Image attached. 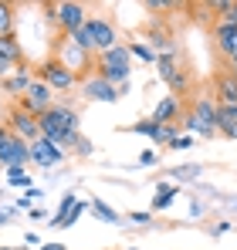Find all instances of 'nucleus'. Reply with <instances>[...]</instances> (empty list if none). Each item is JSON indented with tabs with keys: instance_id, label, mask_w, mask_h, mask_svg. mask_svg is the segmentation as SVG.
Wrapping results in <instances>:
<instances>
[{
	"instance_id": "aec40b11",
	"label": "nucleus",
	"mask_w": 237,
	"mask_h": 250,
	"mask_svg": "<svg viewBox=\"0 0 237 250\" xmlns=\"http://www.w3.org/2000/svg\"><path fill=\"white\" fill-rule=\"evenodd\" d=\"M75 207H78V196H75V193H65L61 203H58V213H51L47 227H54V230H58V227H61V230L71 227V213H75Z\"/></svg>"
},
{
	"instance_id": "412c9836",
	"label": "nucleus",
	"mask_w": 237,
	"mask_h": 250,
	"mask_svg": "<svg viewBox=\"0 0 237 250\" xmlns=\"http://www.w3.org/2000/svg\"><path fill=\"white\" fill-rule=\"evenodd\" d=\"M217 132L224 139H237V105H217Z\"/></svg>"
},
{
	"instance_id": "423d86ee",
	"label": "nucleus",
	"mask_w": 237,
	"mask_h": 250,
	"mask_svg": "<svg viewBox=\"0 0 237 250\" xmlns=\"http://www.w3.org/2000/svg\"><path fill=\"white\" fill-rule=\"evenodd\" d=\"M58 102H54V88L51 84H44L41 78H34V84L27 88V95L24 98H17V108H24L27 115H34V119H41L47 108H54Z\"/></svg>"
},
{
	"instance_id": "f8f14e48",
	"label": "nucleus",
	"mask_w": 237,
	"mask_h": 250,
	"mask_svg": "<svg viewBox=\"0 0 237 250\" xmlns=\"http://www.w3.org/2000/svg\"><path fill=\"white\" fill-rule=\"evenodd\" d=\"M65 156H68V152H65L58 142L44 139V135H41L38 142H31V166H41V169L61 166V163H65Z\"/></svg>"
},
{
	"instance_id": "7ed1b4c3",
	"label": "nucleus",
	"mask_w": 237,
	"mask_h": 250,
	"mask_svg": "<svg viewBox=\"0 0 237 250\" xmlns=\"http://www.w3.org/2000/svg\"><path fill=\"white\" fill-rule=\"evenodd\" d=\"M129 44H116L112 51H105V54H98L95 58V75H102L109 84H129V75H132V64H129Z\"/></svg>"
},
{
	"instance_id": "5701e85b",
	"label": "nucleus",
	"mask_w": 237,
	"mask_h": 250,
	"mask_svg": "<svg viewBox=\"0 0 237 250\" xmlns=\"http://www.w3.org/2000/svg\"><path fill=\"white\" fill-rule=\"evenodd\" d=\"M68 41L75 44V47H81L85 54L98 58V51H95V38H92V27H88V24H85V27H78V31H71V34H68Z\"/></svg>"
},
{
	"instance_id": "393cba45",
	"label": "nucleus",
	"mask_w": 237,
	"mask_h": 250,
	"mask_svg": "<svg viewBox=\"0 0 237 250\" xmlns=\"http://www.w3.org/2000/svg\"><path fill=\"white\" fill-rule=\"evenodd\" d=\"M3 172H7V186H17V189H24V193H27L31 186H34V183H31V176H27V169H24V166L3 169Z\"/></svg>"
},
{
	"instance_id": "37998d69",
	"label": "nucleus",
	"mask_w": 237,
	"mask_h": 250,
	"mask_svg": "<svg viewBox=\"0 0 237 250\" xmlns=\"http://www.w3.org/2000/svg\"><path fill=\"white\" fill-rule=\"evenodd\" d=\"M38 250H68V247H65V244H58V240H54V244H44V247H38Z\"/></svg>"
},
{
	"instance_id": "f704fd0d",
	"label": "nucleus",
	"mask_w": 237,
	"mask_h": 250,
	"mask_svg": "<svg viewBox=\"0 0 237 250\" xmlns=\"http://www.w3.org/2000/svg\"><path fill=\"white\" fill-rule=\"evenodd\" d=\"M220 21H224V24H231V27H237V0H231V3L224 7V14H220Z\"/></svg>"
},
{
	"instance_id": "4468645a",
	"label": "nucleus",
	"mask_w": 237,
	"mask_h": 250,
	"mask_svg": "<svg viewBox=\"0 0 237 250\" xmlns=\"http://www.w3.org/2000/svg\"><path fill=\"white\" fill-rule=\"evenodd\" d=\"M183 98H176V95H166V98H159L156 102V108H153V122L156 125H176L180 119H183Z\"/></svg>"
},
{
	"instance_id": "ea45409f",
	"label": "nucleus",
	"mask_w": 237,
	"mask_h": 250,
	"mask_svg": "<svg viewBox=\"0 0 237 250\" xmlns=\"http://www.w3.org/2000/svg\"><path fill=\"white\" fill-rule=\"evenodd\" d=\"M203 213H207V207H203V203H190V220H200Z\"/></svg>"
},
{
	"instance_id": "f257e3e1",
	"label": "nucleus",
	"mask_w": 237,
	"mask_h": 250,
	"mask_svg": "<svg viewBox=\"0 0 237 250\" xmlns=\"http://www.w3.org/2000/svg\"><path fill=\"white\" fill-rule=\"evenodd\" d=\"M78 122H81L78 112H75L71 105H65V102H58L54 108H47V112L38 119L41 135L51 139V142H58L61 149H75V146H78V139H81Z\"/></svg>"
},
{
	"instance_id": "9b49d317",
	"label": "nucleus",
	"mask_w": 237,
	"mask_h": 250,
	"mask_svg": "<svg viewBox=\"0 0 237 250\" xmlns=\"http://www.w3.org/2000/svg\"><path fill=\"white\" fill-rule=\"evenodd\" d=\"M3 122H7V128H10L17 139H24V142H38V139H41L38 119H34V115H27V112H24V108H17V105L7 112V119H3Z\"/></svg>"
},
{
	"instance_id": "0eeeda50",
	"label": "nucleus",
	"mask_w": 237,
	"mask_h": 250,
	"mask_svg": "<svg viewBox=\"0 0 237 250\" xmlns=\"http://www.w3.org/2000/svg\"><path fill=\"white\" fill-rule=\"evenodd\" d=\"M54 58H58L61 64H68L75 75H78V71H95V58L85 54L81 47H75V44L68 41V34L58 38V44H54Z\"/></svg>"
},
{
	"instance_id": "2eb2a0df",
	"label": "nucleus",
	"mask_w": 237,
	"mask_h": 250,
	"mask_svg": "<svg viewBox=\"0 0 237 250\" xmlns=\"http://www.w3.org/2000/svg\"><path fill=\"white\" fill-rule=\"evenodd\" d=\"M34 78H38V75H34V68H31V64H21V68H14V75H10V78H3V91H7V95H10V98H24V95H27V88H31V84H34Z\"/></svg>"
},
{
	"instance_id": "20e7f679",
	"label": "nucleus",
	"mask_w": 237,
	"mask_h": 250,
	"mask_svg": "<svg viewBox=\"0 0 237 250\" xmlns=\"http://www.w3.org/2000/svg\"><path fill=\"white\" fill-rule=\"evenodd\" d=\"M44 14H47V21L61 31V34H71V31H78L88 24V10H85V3H75V0H58V3H44Z\"/></svg>"
},
{
	"instance_id": "c756f323",
	"label": "nucleus",
	"mask_w": 237,
	"mask_h": 250,
	"mask_svg": "<svg viewBox=\"0 0 237 250\" xmlns=\"http://www.w3.org/2000/svg\"><path fill=\"white\" fill-rule=\"evenodd\" d=\"M125 132H132V135H149V139H156L159 125L153 122V119H142V122H132V125H125Z\"/></svg>"
},
{
	"instance_id": "7c9ffc66",
	"label": "nucleus",
	"mask_w": 237,
	"mask_h": 250,
	"mask_svg": "<svg viewBox=\"0 0 237 250\" xmlns=\"http://www.w3.org/2000/svg\"><path fill=\"white\" fill-rule=\"evenodd\" d=\"M173 139H180V122L176 125H159V132H156L153 142H156V146H169Z\"/></svg>"
},
{
	"instance_id": "a211bd4d",
	"label": "nucleus",
	"mask_w": 237,
	"mask_h": 250,
	"mask_svg": "<svg viewBox=\"0 0 237 250\" xmlns=\"http://www.w3.org/2000/svg\"><path fill=\"white\" fill-rule=\"evenodd\" d=\"M142 41L149 44L156 54H169V51L176 47V41H173V31H169L166 24H153V27L146 31V38H142Z\"/></svg>"
},
{
	"instance_id": "6ab92c4d",
	"label": "nucleus",
	"mask_w": 237,
	"mask_h": 250,
	"mask_svg": "<svg viewBox=\"0 0 237 250\" xmlns=\"http://www.w3.org/2000/svg\"><path fill=\"white\" fill-rule=\"evenodd\" d=\"M0 61H7L10 68H21V64H27V58H24V47L17 41V34H7V38H0Z\"/></svg>"
},
{
	"instance_id": "2f4dec72",
	"label": "nucleus",
	"mask_w": 237,
	"mask_h": 250,
	"mask_svg": "<svg viewBox=\"0 0 237 250\" xmlns=\"http://www.w3.org/2000/svg\"><path fill=\"white\" fill-rule=\"evenodd\" d=\"M129 220H132L136 227H149V223H153V209H132Z\"/></svg>"
},
{
	"instance_id": "e433bc0d",
	"label": "nucleus",
	"mask_w": 237,
	"mask_h": 250,
	"mask_svg": "<svg viewBox=\"0 0 237 250\" xmlns=\"http://www.w3.org/2000/svg\"><path fill=\"white\" fill-rule=\"evenodd\" d=\"M156 163H159V152H153V149L139 152V166H156Z\"/></svg>"
},
{
	"instance_id": "ddd939ff",
	"label": "nucleus",
	"mask_w": 237,
	"mask_h": 250,
	"mask_svg": "<svg viewBox=\"0 0 237 250\" xmlns=\"http://www.w3.org/2000/svg\"><path fill=\"white\" fill-rule=\"evenodd\" d=\"M88 27H92V38H95V51H98V54L112 51L118 44V31H116V24H112L109 17L92 14V17H88Z\"/></svg>"
},
{
	"instance_id": "9d476101",
	"label": "nucleus",
	"mask_w": 237,
	"mask_h": 250,
	"mask_svg": "<svg viewBox=\"0 0 237 250\" xmlns=\"http://www.w3.org/2000/svg\"><path fill=\"white\" fill-rule=\"evenodd\" d=\"M78 91H81V98H85V102H109V105H112V102L122 98V91H118L116 84H109L102 75H95V71H92L88 78H81Z\"/></svg>"
},
{
	"instance_id": "a19ab883",
	"label": "nucleus",
	"mask_w": 237,
	"mask_h": 250,
	"mask_svg": "<svg viewBox=\"0 0 237 250\" xmlns=\"http://www.w3.org/2000/svg\"><path fill=\"white\" fill-rule=\"evenodd\" d=\"M41 196H44V193H41L38 186H31V189H27V193H24V200H27V203H31V200H41Z\"/></svg>"
},
{
	"instance_id": "dca6fc26",
	"label": "nucleus",
	"mask_w": 237,
	"mask_h": 250,
	"mask_svg": "<svg viewBox=\"0 0 237 250\" xmlns=\"http://www.w3.org/2000/svg\"><path fill=\"white\" fill-rule=\"evenodd\" d=\"M210 34H213V41H217V47H220V54H224L227 61H234L237 58V27L217 21V24L210 27Z\"/></svg>"
},
{
	"instance_id": "f3484780",
	"label": "nucleus",
	"mask_w": 237,
	"mask_h": 250,
	"mask_svg": "<svg viewBox=\"0 0 237 250\" xmlns=\"http://www.w3.org/2000/svg\"><path fill=\"white\" fill-rule=\"evenodd\" d=\"M213 98H217V105H237V78L231 71L213 75Z\"/></svg>"
},
{
	"instance_id": "58836bf2",
	"label": "nucleus",
	"mask_w": 237,
	"mask_h": 250,
	"mask_svg": "<svg viewBox=\"0 0 237 250\" xmlns=\"http://www.w3.org/2000/svg\"><path fill=\"white\" fill-rule=\"evenodd\" d=\"M27 216H31V220H51L44 207H31V209H27Z\"/></svg>"
},
{
	"instance_id": "79ce46f5",
	"label": "nucleus",
	"mask_w": 237,
	"mask_h": 250,
	"mask_svg": "<svg viewBox=\"0 0 237 250\" xmlns=\"http://www.w3.org/2000/svg\"><path fill=\"white\" fill-rule=\"evenodd\" d=\"M10 75H14V68H10L7 61H0V82H3V78H10Z\"/></svg>"
},
{
	"instance_id": "cd10ccee",
	"label": "nucleus",
	"mask_w": 237,
	"mask_h": 250,
	"mask_svg": "<svg viewBox=\"0 0 237 250\" xmlns=\"http://www.w3.org/2000/svg\"><path fill=\"white\" fill-rule=\"evenodd\" d=\"M129 54H132V58H139V61H149V64H156V58H159L146 41H132V44H129Z\"/></svg>"
},
{
	"instance_id": "49530a36",
	"label": "nucleus",
	"mask_w": 237,
	"mask_h": 250,
	"mask_svg": "<svg viewBox=\"0 0 237 250\" xmlns=\"http://www.w3.org/2000/svg\"><path fill=\"white\" fill-rule=\"evenodd\" d=\"M125 250H139V247H125Z\"/></svg>"
},
{
	"instance_id": "a18cd8bd",
	"label": "nucleus",
	"mask_w": 237,
	"mask_h": 250,
	"mask_svg": "<svg viewBox=\"0 0 237 250\" xmlns=\"http://www.w3.org/2000/svg\"><path fill=\"white\" fill-rule=\"evenodd\" d=\"M0 250H21V247H0Z\"/></svg>"
},
{
	"instance_id": "72a5a7b5",
	"label": "nucleus",
	"mask_w": 237,
	"mask_h": 250,
	"mask_svg": "<svg viewBox=\"0 0 237 250\" xmlns=\"http://www.w3.org/2000/svg\"><path fill=\"white\" fill-rule=\"evenodd\" d=\"M193 139H197V135H187V132H183V135H180V139H173V142H169L166 149H169V152H180V149H190V146H193Z\"/></svg>"
},
{
	"instance_id": "6e6552de",
	"label": "nucleus",
	"mask_w": 237,
	"mask_h": 250,
	"mask_svg": "<svg viewBox=\"0 0 237 250\" xmlns=\"http://www.w3.org/2000/svg\"><path fill=\"white\" fill-rule=\"evenodd\" d=\"M193 119L203 125V135L200 139H213V135H220L217 132V98H213V91H200L197 98H193Z\"/></svg>"
},
{
	"instance_id": "c03bdc74",
	"label": "nucleus",
	"mask_w": 237,
	"mask_h": 250,
	"mask_svg": "<svg viewBox=\"0 0 237 250\" xmlns=\"http://www.w3.org/2000/svg\"><path fill=\"white\" fill-rule=\"evenodd\" d=\"M227 71H231V75H234V78H237V58H234V61H231V68H227Z\"/></svg>"
},
{
	"instance_id": "b1692460",
	"label": "nucleus",
	"mask_w": 237,
	"mask_h": 250,
	"mask_svg": "<svg viewBox=\"0 0 237 250\" xmlns=\"http://www.w3.org/2000/svg\"><path fill=\"white\" fill-rule=\"evenodd\" d=\"M187 10H193V17H197L200 24H217V10H213V0H207V3H187Z\"/></svg>"
},
{
	"instance_id": "c9c22d12",
	"label": "nucleus",
	"mask_w": 237,
	"mask_h": 250,
	"mask_svg": "<svg viewBox=\"0 0 237 250\" xmlns=\"http://www.w3.org/2000/svg\"><path fill=\"white\" fill-rule=\"evenodd\" d=\"M92 152H95V146H92V139H85V135H81V139H78V146H75V156H85V159H88Z\"/></svg>"
},
{
	"instance_id": "4c0bfd02",
	"label": "nucleus",
	"mask_w": 237,
	"mask_h": 250,
	"mask_svg": "<svg viewBox=\"0 0 237 250\" xmlns=\"http://www.w3.org/2000/svg\"><path fill=\"white\" fill-rule=\"evenodd\" d=\"M24 247L38 250V247H44V244H41V237H38V233H34V230H27V233H24Z\"/></svg>"
},
{
	"instance_id": "c85d7f7f",
	"label": "nucleus",
	"mask_w": 237,
	"mask_h": 250,
	"mask_svg": "<svg viewBox=\"0 0 237 250\" xmlns=\"http://www.w3.org/2000/svg\"><path fill=\"white\" fill-rule=\"evenodd\" d=\"M14 3H0V38H7V34H14Z\"/></svg>"
},
{
	"instance_id": "bb28decb",
	"label": "nucleus",
	"mask_w": 237,
	"mask_h": 250,
	"mask_svg": "<svg viewBox=\"0 0 237 250\" xmlns=\"http://www.w3.org/2000/svg\"><path fill=\"white\" fill-rule=\"evenodd\" d=\"M92 216H98L102 223H112V227H116L118 220H122V216H118L116 209L109 207V203H102V200H92Z\"/></svg>"
},
{
	"instance_id": "473e14b6",
	"label": "nucleus",
	"mask_w": 237,
	"mask_h": 250,
	"mask_svg": "<svg viewBox=\"0 0 237 250\" xmlns=\"http://www.w3.org/2000/svg\"><path fill=\"white\" fill-rule=\"evenodd\" d=\"M231 230H234V223H231V220H217V223H210V227H207V233H210V237H224V233H231Z\"/></svg>"
},
{
	"instance_id": "f03ea898",
	"label": "nucleus",
	"mask_w": 237,
	"mask_h": 250,
	"mask_svg": "<svg viewBox=\"0 0 237 250\" xmlns=\"http://www.w3.org/2000/svg\"><path fill=\"white\" fill-rule=\"evenodd\" d=\"M156 75L163 78V84L169 88V95H176V98H183V95L193 88L190 68L183 64V54H180V47H173L169 54H159V58H156Z\"/></svg>"
},
{
	"instance_id": "4be33fe9",
	"label": "nucleus",
	"mask_w": 237,
	"mask_h": 250,
	"mask_svg": "<svg viewBox=\"0 0 237 250\" xmlns=\"http://www.w3.org/2000/svg\"><path fill=\"white\" fill-rule=\"evenodd\" d=\"M176 193H180V186H173V183H159L156 186V196H153V213H166V209L173 207V200H176Z\"/></svg>"
},
{
	"instance_id": "39448f33",
	"label": "nucleus",
	"mask_w": 237,
	"mask_h": 250,
	"mask_svg": "<svg viewBox=\"0 0 237 250\" xmlns=\"http://www.w3.org/2000/svg\"><path fill=\"white\" fill-rule=\"evenodd\" d=\"M34 75H38L44 84H51V88H54V95H61V91H71V88H78V84H81V82H78V75H75L68 64H61L54 54L41 61L38 68H34Z\"/></svg>"
},
{
	"instance_id": "a878e982",
	"label": "nucleus",
	"mask_w": 237,
	"mask_h": 250,
	"mask_svg": "<svg viewBox=\"0 0 237 250\" xmlns=\"http://www.w3.org/2000/svg\"><path fill=\"white\" fill-rule=\"evenodd\" d=\"M200 172H203V169H200L197 163H190V166H173V169H166V176H173V179H180V183H197Z\"/></svg>"
},
{
	"instance_id": "1a4fd4ad",
	"label": "nucleus",
	"mask_w": 237,
	"mask_h": 250,
	"mask_svg": "<svg viewBox=\"0 0 237 250\" xmlns=\"http://www.w3.org/2000/svg\"><path fill=\"white\" fill-rule=\"evenodd\" d=\"M31 163V142L17 139L14 132L7 139H0V169H14V166H27Z\"/></svg>"
}]
</instances>
